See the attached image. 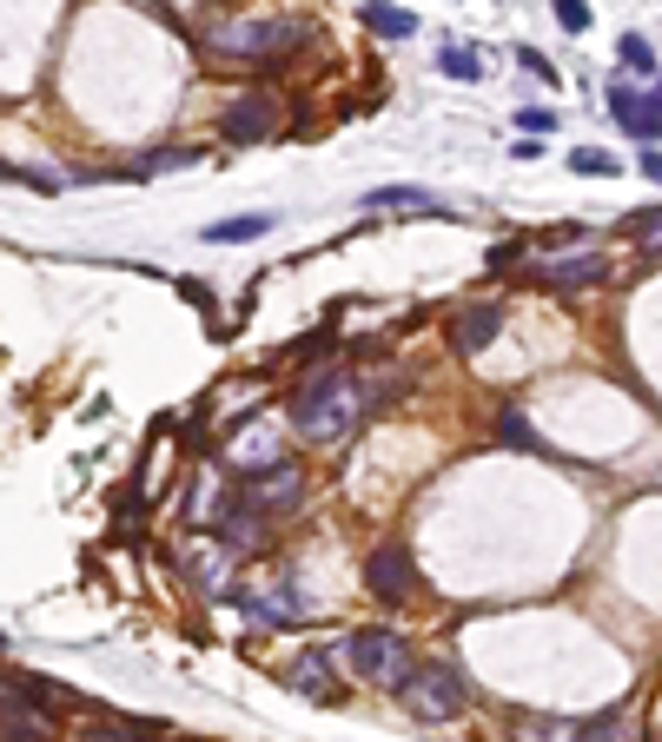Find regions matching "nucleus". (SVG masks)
<instances>
[{"instance_id": "nucleus-1", "label": "nucleus", "mask_w": 662, "mask_h": 742, "mask_svg": "<svg viewBox=\"0 0 662 742\" xmlns=\"http://www.w3.org/2000/svg\"><path fill=\"white\" fill-rule=\"evenodd\" d=\"M292 418H298V431L318 438V445L338 438V431H351V425H358V391H351V378H345V372H318V378L298 391Z\"/></svg>"}, {"instance_id": "nucleus-2", "label": "nucleus", "mask_w": 662, "mask_h": 742, "mask_svg": "<svg viewBox=\"0 0 662 742\" xmlns=\"http://www.w3.org/2000/svg\"><path fill=\"white\" fill-rule=\"evenodd\" d=\"M351 670L371 677V683H385V690H404L411 683V650L391 630H358L351 637Z\"/></svg>"}, {"instance_id": "nucleus-3", "label": "nucleus", "mask_w": 662, "mask_h": 742, "mask_svg": "<svg viewBox=\"0 0 662 742\" xmlns=\"http://www.w3.org/2000/svg\"><path fill=\"white\" fill-rule=\"evenodd\" d=\"M292 40V20H232V27H219L206 46L219 53V60H265V53H279Z\"/></svg>"}, {"instance_id": "nucleus-4", "label": "nucleus", "mask_w": 662, "mask_h": 742, "mask_svg": "<svg viewBox=\"0 0 662 742\" xmlns=\"http://www.w3.org/2000/svg\"><path fill=\"white\" fill-rule=\"evenodd\" d=\"M404 703H411V717H424V723H444V717H458L464 710V683H458V670H411V683H404Z\"/></svg>"}, {"instance_id": "nucleus-5", "label": "nucleus", "mask_w": 662, "mask_h": 742, "mask_svg": "<svg viewBox=\"0 0 662 742\" xmlns=\"http://www.w3.org/2000/svg\"><path fill=\"white\" fill-rule=\"evenodd\" d=\"M298 491H305L298 464H265L259 478H245V484H239V498H245V504H259V511H292V504H298Z\"/></svg>"}, {"instance_id": "nucleus-6", "label": "nucleus", "mask_w": 662, "mask_h": 742, "mask_svg": "<svg viewBox=\"0 0 662 742\" xmlns=\"http://www.w3.org/2000/svg\"><path fill=\"white\" fill-rule=\"evenodd\" d=\"M272 119H279V106H272L265 93H245V100H232V113H225V126H219V133H225L232 146H252V139H265V133H272Z\"/></svg>"}, {"instance_id": "nucleus-7", "label": "nucleus", "mask_w": 662, "mask_h": 742, "mask_svg": "<svg viewBox=\"0 0 662 742\" xmlns=\"http://www.w3.org/2000/svg\"><path fill=\"white\" fill-rule=\"evenodd\" d=\"M365 584H371L378 597H411V557H404L398 544H378V551L365 557Z\"/></svg>"}, {"instance_id": "nucleus-8", "label": "nucleus", "mask_w": 662, "mask_h": 742, "mask_svg": "<svg viewBox=\"0 0 662 742\" xmlns=\"http://www.w3.org/2000/svg\"><path fill=\"white\" fill-rule=\"evenodd\" d=\"M610 113L630 126V133H662V80H656V93H630V86H610Z\"/></svg>"}, {"instance_id": "nucleus-9", "label": "nucleus", "mask_w": 662, "mask_h": 742, "mask_svg": "<svg viewBox=\"0 0 662 742\" xmlns=\"http://www.w3.org/2000/svg\"><path fill=\"white\" fill-rule=\"evenodd\" d=\"M537 279H544V285H564V292L603 285V279H610V259H597V252H584V259H550V265H537Z\"/></svg>"}, {"instance_id": "nucleus-10", "label": "nucleus", "mask_w": 662, "mask_h": 742, "mask_svg": "<svg viewBox=\"0 0 662 742\" xmlns=\"http://www.w3.org/2000/svg\"><path fill=\"white\" fill-rule=\"evenodd\" d=\"M497 325H504L497 305H471V312L458 318V352H484V345L497 338Z\"/></svg>"}, {"instance_id": "nucleus-11", "label": "nucleus", "mask_w": 662, "mask_h": 742, "mask_svg": "<svg viewBox=\"0 0 662 742\" xmlns=\"http://www.w3.org/2000/svg\"><path fill=\"white\" fill-rule=\"evenodd\" d=\"M272 226H279V212H245V219H219L206 239H212V245H245V239H265Z\"/></svg>"}, {"instance_id": "nucleus-12", "label": "nucleus", "mask_w": 662, "mask_h": 742, "mask_svg": "<svg viewBox=\"0 0 662 742\" xmlns=\"http://www.w3.org/2000/svg\"><path fill=\"white\" fill-rule=\"evenodd\" d=\"M365 206H404V212H451L438 192H424V186H378Z\"/></svg>"}, {"instance_id": "nucleus-13", "label": "nucleus", "mask_w": 662, "mask_h": 742, "mask_svg": "<svg viewBox=\"0 0 662 742\" xmlns=\"http://www.w3.org/2000/svg\"><path fill=\"white\" fill-rule=\"evenodd\" d=\"M358 13H365V20H371V27H378L385 40H411V33H418V20H411L404 7H385V0H365Z\"/></svg>"}, {"instance_id": "nucleus-14", "label": "nucleus", "mask_w": 662, "mask_h": 742, "mask_svg": "<svg viewBox=\"0 0 662 742\" xmlns=\"http://www.w3.org/2000/svg\"><path fill=\"white\" fill-rule=\"evenodd\" d=\"M497 438H511V445H524V451H544V438L530 431L524 411H504V418H497Z\"/></svg>"}, {"instance_id": "nucleus-15", "label": "nucleus", "mask_w": 662, "mask_h": 742, "mask_svg": "<svg viewBox=\"0 0 662 742\" xmlns=\"http://www.w3.org/2000/svg\"><path fill=\"white\" fill-rule=\"evenodd\" d=\"M292 683H298L305 697H318V703H332V683H325V663H318V657H305V663L292 670Z\"/></svg>"}, {"instance_id": "nucleus-16", "label": "nucleus", "mask_w": 662, "mask_h": 742, "mask_svg": "<svg viewBox=\"0 0 662 742\" xmlns=\"http://www.w3.org/2000/svg\"><path fill=\"white\" fill-rule=\"evenodd\" d=\"M617 60H623V66H637V73H650V66H656V53H650V40H643V33H623V40H617Z\"/></svg>"}, {"instance_id": "nucleus-17", "label": "nucleus", "mask_w": 662, "mask_h": 742, "mask_svg": "<svg viewBox=\"0 0 662 742\" xmlns=\"http://www.w3.org/2000/svg\"><path fill=\"white\" fill-rule=\"evenodd\" d=\"M570 166H577L584 179H610V173H617V159H610L603 146H584V153H570Z\"/></svg>"}, {"instance_id": "nucleus-18", "label": "nucleus", "mask_w": 662, "mask_h": 742, "mask_svg": "<svg viewBox=\"0 0 662 742\" xmlns=\"http://www.w3.org/2000/svg\"><path fill=\"white\" fill-rule=\"evenodd\" d=\"M438 66H444L451 80H477V53H471V46H444V53H438Z\"/></svg>"}, {"instance_id": "nucleus-19", "label": "nucleus", "mask_w": 662, "mask_h": 742, "mask_svg": "<svg viewBox=\"0 0 662 742\" xmlns=\"http://www.w3.org/2000/svg\"><path fill=\"white\" fill-rule=\"evenodd\" d=\"M199 153L192 146H166V153H153V159H139V173H179V166H192Z\"/></svg>"}, {"instance_id": "nucleus-20", "label": "nucleus", "mask_w": 662, "mask_h": 742, "mask_svg": "<svg viewBox=\"0 0 662 742\" xmlns=\"http://www.w3.org/2000/svg\"><path fill=\"white\" fill-rule=\"evenodd\" d=\"M259 610H265V617H298V610H305V597L279 584V591H265V597H259Z\"/></svg>"}, {"instance_id": "nucleus-21", "label": "nucleus", "mask_w": 662, "mask_h": 742, "mask_svg": "<svg viewBox=\"0 0 662 742\" xmlns=\"http://www.w3.org/2000/svg\"><path fill=\"white\" fill-rule=\"evenodd\" d=\"M517 126H524V133H550V126H557V113H550V106H524V113H517Z\"/></svg>"}, {"instance_id": "nucleus-22", "label": "nucleus", "mask_w": 662, "mask_h": 742, "mask_svg": "<svg viewBox=\"0 0 662 742\" xmlns=\"http://www.w3.org/2000/svg\"><path fill=\"white\" fill-rule=\"evenodd\" d=\"M557 20H564L570 33H584V27H590V7H584V0H557Z\"/></svg>"}, {"instance_id": "nucleus-23", "label": "nucleus", "mask_w": 662, "mask_h": 742, "mask_svg": "<svg viewBox=\"0 0 662 742\" xmlns=\"http://www.w3.org/2000/svg\"><path fill=\"white\" fill-rule=\"evenodd\" d=\"M630 232H637V239H650V232H662V212H650V219H630Z\"/></svg>"}, {"instance_id": "nucleus-24", "label": "nucleus", "mask_w": 662, "mask_h": 742, "mask_svg": "<svg viewBox=\"0 0 662 742\" xmlns=\"http://www.w3.org/2000/svg\"><path fill=\"white\" fill-rule=\"evenodd\" d=\"M643 173H650V179L662 186V153H650V159H643Z\"/></svg>"}]
</instances>
